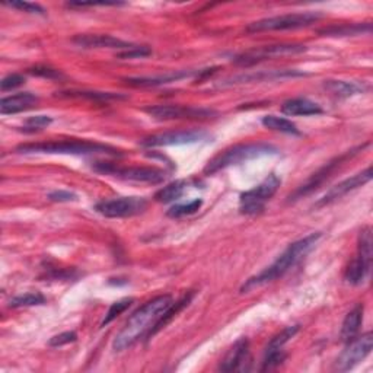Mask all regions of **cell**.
Listing matches in <instances>:
<instances>
[{
	"mask_svg": "<svg viewBox=\"0 0 373 373\" xmlns=\"http://www.w3.org/2000/svg\"><path fill=\"white\" fill-rule=\"evenodd\" d=\"M71 41L82 49H117L124 51L135 47L132 42H127L107 34H80Z\"/></svg>",
	"mask_w": 373,
	"mask_h": 373,
	"instance_id": "ac0fdd59",
	"label": "cell"
},
{
	"mask_svg": "<svg viewBox=\"0 0 373 373\" xmlns=\"http://www.w3.org/2000/svg\"><path fill=\"white\" fill-rule=\"evenodd\" d=\"M24 83H25V78L22 75L12 73V75H8L6 78H3L2 82H0V89H2V92L12 91L15 88H19V86Z\"/></svg>",
	"mask_w": 373,
	"mask_h": 373,
	"instance_id": "f35d334b",
	"label": "cell"
},
{
	"mask_svg": "<svg viewBox=\"0 0 373 373\" xmlns=\"http://www.w3.org/2000/svg\"><path fill=\"white\" fill-rule=\"evenodd\" d=\"M172 304H174V300H172L171 295H162L149 300V302L139 308L132 317L128 318L127 324L116 336V338H114L112 349L116 352H123L132 347L133 344L145 334L148 337L153 325Z\"/></svg>",
	"mask_w": 373,
	"mask_h": 373,
	"instance_id": "6da1fadb",
	"label": "cell"
},
{
	"mask_svg": "<svg viewBox=\"0 0 373 373\" xmlns=\"http://www.w3.org/2000/svg\"><path fill=\"white\" fill-rule=\"evenodd\" d=\"M299 76H306V73L305 71H299V70H266V71H258V73L238 75L231 79H226L222 83V86L248 83V82H260V80H275V79H284V78H299Z\"/></svg>",
	"mask_w": 373,
	"mask_h": 373,
	"instance_id": "d6986e66",
	"label": "cell"
},
{
	"mask_svg": "<svg viewBox=\"0 0 373 373\" xmlns=\"http://www.w3.org/2000/svg\"><path fill=\"white\" fill-rule=\"evenodd\" d=\"M372 180V166H367L363 172H358V174L353 175L352 178L344 180L341 182H338L337 185L331 186L324 197L320 200V202L315 205V207H322L327 205H331L337 200H340L341 197H344L346 194H349L350 191L358 189V186H363L365 184H367Z\"/></svg>",
	"mask_w": 373,
	"mask_h": 373,
	"instance_id": "2e32d148",
	"label": "cell"
},
{
	"mask_svg": "<svg viewBox=\"0 0 373 373\" xmlns=\"http://www.w3.org/2000/svg\"><path fill=\"white\" fill-rule=\"evenodd\" d=\"M277 149L267 143H248V145H236L229 148L219 155H216L207 162L205 166L203 172L206 175H214L216 172L226 169L232 165H238L241 162L255 159V157H260L264 155L276 153Z\"/></svg>",
	"mask_w": 373,
	"mask_h": 373,
	"instance_id": "277c9868",
	"label": "cell"
},
{
	"mask_svg": "<svg viewBox=\"0 0 373 373\" xmlns=\"http://www.w3.org/2000/svg\"><path fill=\"white\" fill-rule=\"evenodd\" d=\"M6 5L13 8V9H18V10H22L26 13H33V15H46V9L37 3L22 2V0H18V2H9Z\"/></svg>",
	"mask_w": 373,
	"mask_h": 373,
	"instance_id": "8d00e7d4",
	"label": "cell"
},
{
	"mask_svg": "<svg viewBox=\"0 0 373 373\" xmlns=\"http://www.w3.org/2000/svg\"><path fill=\"white\" fill-rule=\"evenodd\" d=\"M325 89L331 92L338 98H349L356 94L363 92L365 86L356 82H346V80H325L324 83Z\"/></svg>",
	"mask_w": 373,
	"mask_h": 373,
	"instance_id": "d4e9b609",
	"label": "cell"
},
{
	"mask_svg": "<svg viewBox=\"0 0 373 373\" xmlns=\"http://www.w3.org/2000/svg\"><path fill=\"white\" fill-rule=\"evenodd\" d=\"M363 311H365V306L361 304V305H356L346 315V318H344L342 325H341V331H340V340L342 342H349L357 337L358 329H361V325L363 322Z\"/></svg>",
	"mask_w": 373,
	"mask_h": 373,
	"instance_id": "7402d4cb",
	"label": "cell"
},
{
	"mask_svg": "<svg viewBox=\"0 0 373 373\" xmlns=\"http://www.w3.org/2000/svg\"><path fill=\"white\" fill-rule=\"evenodd\" d=\"M347 346L338 356L334 369L337 372H347L357 366L370 354L373 347V336L372 333H365L362 337H356L352 341L346 342Z\"/></svg>",
	"mask_w": 373,
	"mask_h": 373,
	"instance_id": "7c38bea8",
	"label": "cell"
},
{
	"mask_svg": "<svg viewBox=\"0 0 373 373\" xmlns=\"http://www.w3.org/2000/svg\"><path fill=\"white\" fill-rule=\"evenodd\" d=\"M51 123H53V119L49 116L30 117L24 124V130L25 132H37V130H41V128L50 125Z\"/></svg>",
	"mask_w": 373,
	"mask_h": 373,
	"instance_id": "e575fe53",
	"label": "cell"
},
{
	"mask_svg": "<svg viewBox=\"0 0 373 373\" xmlns=\"http://www.w3.org/2000/svg\"><path fill=\"white\" fill-rule=\"evenodd\" d=\"M123 3L119 2H70L67 6L70 8H86V6H120Z\"/></svg>",
	"mask_w": 373,
	"mask_h": 373,
	"instance_id": "60d3db41",
	"label": "cell"
},
{
	"mask_svg": "<svg viewBox=\"0 0 373 373\" xmlns=\"http://www.w3.org/2000/svg\"><path fill=\"white\" fill-rule=\"evenodd\" d=\"M205 139H207V133L202 130H177L145 137L140 141V145L143 148L181 146V145H191V143L202 141Z\"/></svg>",
	"mask_w": 373,
	"mask_h": 373,
	"instance_id": "4fadbf2b",
	"label": "cell"
},
{
	"mask_svg": "<svg viewBox=\"0 0 373 373\" xmlns=\"http://www.w3.org/2000/svg\"><path fill=\"white\" fill-rule=\"evenodd\" d=\"M132 304H133V297H125V299L119 300V302H114V304L110 306L108 312L105 313V318H104V321L101 322V327H105V325H108L110 322H112L114 320H116V318L119 317V315H121L124 311H127L128 308H130Z\"/></svg>",
	"mask_w": 373,
	"mask_h": 373,
	"instance_id": "4dcf8cb0",
	"label": "cell"
},
{
	"mask_svg": "<svg viewBox=\"0 0 373 373\" xmlns=\"http://www.w3.org/2000/svg\"><path fill=\"white\" fill-rule=\"evenodd\" d=\"M95 171L101 172V174L112 175L120 180L125 181H135V182H148V184H161L166 178V172L159 168L152 166H116L108 162H98Z\"/></svg>",
	"mask_w": 373,
	"mask_h": 373,
	"instance_id": "ba28073f",
	"label": "cell"
},
{
	"mask_svg": "<svg viewBox=\"0 0 373 373\" xmlns=\"http://www.w3.org/2000/svg\"><path fill=\"white\" fill-rule=\"evenodd\" d=\"M47 198L50 202H55V203H67V202H76L78 196L75 193H70L66 190H55L51 191Z\"/></svg>",
	"mask_w": 373,
	"mask_h": 373,
	"instance_id": "ab89813d",
	"label": "cell"
},
{
	"mask_svg": "<svg viewBox=\"0 0 373 373\" xmlns=\"http://www.w3.org/2000/svg\"><path fill=\"white\" fill-rule=\"evenodd\" d=\"M216 69H200V70H174L166 71L164 75L156 76H140V78H127L124 79L128 85L140 86V88H149V86H161L172 82H178L182 79L191 78H205L211 75Z\"/></svg>",
	"mask_w": 373,
	"mask_h": 373,
	"instance_id": "5bb4252c",
	"label": "cell"
},
{
	"mask_svg": "<svg viewBox=\"0 0 373 373\" xmlns=\"http://www.w3.org/2000/svg\"><path fill=\"white\" fill-rule=\"evenodd\" d=\"M281 181L276 174H270L261 184L254 186L252 190L242 193L239 197V211L247 216L260 214L268 200L276 194Z\"/></svg>",
	"mask_w": 373,
	"mask_h": 373,
	"instance_id": "52a82bcc",
	"label": "cell"
},
{
	"mask_svg": "<svg viewBox=\"0 0 373 373\" xmlns=\"http://www.w3.org/2000/svg\"><path fill=\"white\" fill-rule=\"evenodd\" d=\"M308 50L304 44H276V46H266L260 49H252L243 51L234 57V63L239 66H252L264 60L275 59V57L289 55V54H300Z\"/></svg>",
	"mask_w": 373,
	"mask_h": 373,
	"instance_id": "8fae6325",
	"label": "cell"
},
{
	"mask_svg": "<svg viewBox=\"0 0 373 373\" xmlns=\"http://www.w3.org/2000/svg\"><path fill=\"white\" fill-rule=\"evenodd\" d=\"M145 112L155 120H181V119H207L213 116L214 111L206 108L182 107V105H153L145 108Z\"/></svg>",
	"mask_w": 373,
	"mask_h": 373,
	"instance_id": "9a60e30c",
	"label": "cell"
},
{
	"mask_svg": "<svg viewBox=\"0 0 373 373\" xmlns=\"http://www.w3.org/2000/svg\"><path fill=\"white\" fill-rule=\"evenodd\" d=\"M286 358V353H283V350H275V352H266L264 361H263V366H261V372H267L275 369L277 366H280Z\"/></svg>",
	"mask_w": 373,
	"mask_h": 373,
	"instance_id": "1f68e13d",
	"label": "cell"
},
{
	"mask_svg": "<svg viewBox=\"0 0 373 373\" xmlns=\"http://www.w3.org/2000/svg\"><path fill=\"white\" fill-rule=\"evenodd\" d=\"M203 206V202L200 198L193 200V202L186 203V205H175L172 206L166 214L169 218H182V216H189V214L196 213L197 210H200V207Z\"/></svg>",
	"mask_w": 373,
	"mask_h": 373,
	"instance_id": "f546056e",
	"label": "cell"
},
{
	"mask_svg": "<svg viewBox=\"0 0 373 373\" xmlns=\"http://www.w3.org/2000/svg\"><path fill=\"white\" fill-rule=\"evenodd\" d=\"M78 340V334L75 331H66L62 334H57L49 340V346L50 347H62L66 346V344L75 342Z\"/></svg>",
	"mask_w": 373,
	"mask_h": 373,
	"instance_id": "74e56055",
	"label": "cell"
},
{
	"mask_svg": "<svg viewBox=\"0 0 373 373\" xmlns=\"http://www.w3.org/2000/svg\"><path fill=\"white\" fill-rule=\"evenodd\" d=\"M367 146H369V143H366V145H362V146H357V148H354V149L346 152V153H342V155L337 156L336 159L329 161L328 164H325L321 169H318V171L315 172V174H312V175L302 184V185H300L299 189H297L292 196H289V202H295V200L302 198L304 196H308V194H311L312 191H315L317 189H320V186H321L329 177H331V175L334 174V172H336L341 165H344L347 161H350L353 156H356L358 152L363 150V149L367 148Z\"/></svg>",
	"mask_w": 373,
	"mask_h": 373,
	"instance_id": "9c48e42d",
	"label": "cell"
},
{
	"mask_svg": "<svg viewBox=\"0 0 373 373\" xmlns=\"http://www.w3.org/2000/svg\"><path fill=\"white\" fill-rule=\"evenodd\" d=\"M193 296H194V293H189V295L182 296V297L178 300V302L172 304V305L162 313V317H161L159 320H157V322L153 325V328L150 329V333L148 334V338H152L155 334L159 333L162 328H165L172 320H174V317H177V315H178L186 305H189V304L191 302Z\"/></svg>",
	"mask_w": 373,
	"mask_h": 373,
	"instance_id": "cb8c5ba5",
	"label": "cell"
},
{
	"mask_svg": "<svg viewBox=\"0 0 373 373\" xmlns=\"http://www.w3.org/2000/svg\"><path fill=\"white\" fill-rule=\"evenodd\" d=\"M322 18L320 12H302L288 13V15L271 17L266 19L255 21L247 26L248 33H264V31H286L306 28Z\"/></svg>",
	"mask_w": 373,
	"mask_h": 373,
	"instance_id": "5b68a950",
	"label": "cell"
},
{
	"mask_svg": "<svg viewBox=\"0 0 373 373\" xmlns=\"http://www.w3.org/2000/svg\"><path fill=\"white\" fill-rule=\"evenodd\" d=\"M28 73L33 76H38V78H46V79H62L63 75L62 71L47 67V66H35L28 69Z\"/></svg>",
	"mask_w": 373,
	"mask_h": 373,
	"instance_id": "d590c367",
	"label": "cell"
},
{
	"mask_svg": "<svg viewBox=\"0 0 373 373\" xmlns=\"http://www.w3.org/2000/svg\"><path fill=\"white\" fill-rule=\"evenodd\" d=\"M186 181L185 180H177L174 182H171L155 194V200L159 203H172L175 200L181 198L186 190Z\"/></svg>",
	"mask_w": 373,
	"mask_h": 373,
	"instance_id": "484cf974",
	"label": "cell"
},
{
	"mask_svg": "<svg viewBox=\"0 0 373 373\" xmlns=\"http://www.w3.org/2000/svg\"><path fill=\"white\" fill-rule=\"evenodd\" d=\"M299 331V325H290L286 327L281 333H279L276 337H272L271 341L268 342L266 352H275V350H281V347L288 342L296 333Z\"/></svg>",
	"mask_w": 373,
	"mask_h": 373,
	"instance_id": "f1b7e54d",
	"label": "cell"
},
{
	"mask_svg": "<svg viewBox=\"0 0 373 373\" xmlns=\"http://www.w3.org/2000/svg\"><path fill=\"white\" fill-rule=\"evenodd\" d=\"M67 96H79V98H88V99H99V101H108V99H123L124 96L120 94H111V92H66Z\"/></svg>",
	"mask_w": 373,
	"mask_h": 373,
	"instance_id": "d6a6232c",
	"label": "cell"
},
{
	"mask_svg": "<svg viewBox=\"0 0 373 373\" xmlns=\"http://www.w3.org/2000/svg\"><path fill=\"white\" fill-rule=\"evenodd\" d=\"M373 239L370 227L366 226L362 229L361 235H358V245H357V255L354 260L349 264L344 280L353 286L363 284L370 275L372 267V257H373Z\"/></svg>",
	"mask_w": 373,
	"mask_h": 373,
	"instance_id": "8992f818",
	"label": "cell"
},
{
	"mask_svg": "<svg viewBox=\"0 0 373 373\" xmlns=\"http://www.w3.org/2000/svg\"><path fill=\"white\" fill-rule=\"evenodd\" d=\"M370 34L372 33V24H341V25H331L325 26L318 31V34L324 37H353L361 34Z\"/></svg>",
	"mask_w": 373,
	"mask_h": 373,
	"instance_id": "603a6c76",
	"label": "cell"
},
{
	"mask_svg": "<svg viewBox=\"0 0 373 373\" xmlns=\"http://www.w3.org/2000/svg\"><path fill=\"white\" fill-rule=\"evenodd\" d=\"M46 304V297L42 296L38 292H30V293H24L18 295L15 297L10 299L9 306L10 308H26V306H38V305H44Z\"/></svg>",
	"mask_w": 373,
	"mask_h": 373,
	"instance_id": "83f0119b",
	"label": "cell"
},
{
	"mask_svg": "<svg viewBox=\"0 0 373 373\" xmlns=\"http://www.w3.org/2000/svg\"><path fill=\"white\" fill-rule=\"evenodd\" d=\"M281 112L286 114V116L290 117H297V116H320V114L324 112L321 105L317 103H312L306 98H293L288 99L283 105H281Z\"/></svg>",
	"mask_w": 373,
	"mask_h": 373,
	"instance_id": "44dd1931",
	"label": "cell"
},
{
	"mask_svg": "<svg viewBox=\"0 0 373 373\" xmlns=\"http://www.w3.org/2000/svg\"><path fill=\"white\" fill-rule=\"evenodd\" d=\"M321 236H322L321 232H313L302 239L290 243V245L277 257V260L275 263L243 283L241 292L248 293L257 288H260L263 284L275 281L276 279L284 276L286 272H288L292 267H295L300 260H304V258L315 248Z\"/></svg>",
	"mask_w": 373,
	"mask_h": 373,
	"instance_id": "7a4b0ae2",
	"label": "cell"
},
{
	"mask_svg": "<svg viewBox=\"0 0 373 373\" xmlns=\"http://www.w3.org/2000/svg\"><path fill=\"white\" fill-rule=\"evenodd\" d=\"M152 54V50L146 46H135L130 50H124L117 54V59L121 60H128V59H143V57H148Z\"/></svg>",
	"mask_w": 373,
	"mask_h": 373,
	"instance_id": "836d02e7",
	"label": "cell"
},
{
	"mask_svg": "<svg viewBox=\"0 0 373 373\" xmlns=\"http://www.w3.org/2000/svg\"><path fill=\"white\" fill-rule=\"evenodd\" d=\"M148 202L143 197H119L111 200H103L95 205L96 213L103 214L108 219L132 218L146 210Z\"/></svg>",
	"mask_w": 373,
	"mask_h": 373,
	"instance_id": "30bf717a",
	"label": "cell"
},
{
	"mask_svg": "<svg viewBox=\"0 0 373 373\" xmlns=\"http://www.w3.org/2000/svg\"><path fill=\"white\" fill-rule=\"evenodd\" d=\"M263 125L270 128V130L280 132L284 135H292V136H300V132L297 130V127L295 123H292L288 119L277 117V116H266L261 120Z\"/></svg>",
	"mask_w": 373,
	"mask_h": 373,
	"instance_id": "4316f807",
	"label": "cell"
},
{
	"mask_svg": "<svg viewBox=\"0 0 373 373\" xmlns=\"http://www.w3.org/2000/svg\"><path fill=\"white\" fill-rule=\"evenodd\" d=\"M251 363L250 357V342L247 338H239L234 347L229 350L223 362L220 363L219 370L222 372H247L250 367L247 365Z\"/></svg>",
	"mask_w": 373,
	"mask_h": 373,
	"instance_id": "e0dca14e",
	"label": "cell"
},
{
	"mask_svg": "<svg viewBox=\"0 0 373 373\" xmlns=\"http://www.w3.org/2000/svg\"><path fill=\"white\" fill-rule=\"evenodd\" d=\"M19 153H49V155H110L121 156V150L88 140H53L25 143L17 148Z\"/></svg>",
	"mask_w": 373,
	"mask_h": 373,
	"instance_id": "3957f363",
	"label": "cell"
},
{
	"mask_svg": "<svg viewBox=\"0 0 373 373\" xmlns=\"http://www.w3.org/2000/svg\"><path fill=\"white\" fill-rule=\"evenodd\" d=\"M38 96L31 92H21L12 96H5L0 101V112L3 116H8V114H17L21 111H26L37 105L38 103Z\"/></svg>",
	"mask_w": 373,
	"mask_h": 373,
	"instance_id": "ffe728a7",
	"label": "cell"
}]
</instances>
